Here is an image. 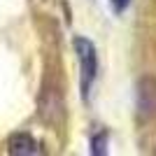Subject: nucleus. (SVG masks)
I'll return each instance as SVG.
<instances>
[{"label":"nucleus","mask_w":156,"mask_h":156,"mask_svg":"<svg viewBox=\"0 0 156 156\" xmlns=\"http://www.w3.org/2000/svg\"><path fill=\"white\" fill-rule=\"evenodd\" d=\"M75 49H77V56H79V65H82V91L86 96L93 84V79H96V72H98V56H96L93 44L84 37L75 40Z\"/></svg>","instance_id":"f257e3e1"},{"label":"nucleus","mask_w":156,"mask_h":156,"mask_svg":"<svg viewBox=\"0 0 156 156\" xmlns=\"http://www.w3.org/2000/svg\"><path fill=\"white\" fill-rule=\"evenodd\" d=\"M9 154L12 156H40L42 147L30 133H14L9 137Z\"/></svg>","instance_id":"f03ea898"},{"label":"nucleus","mask_w":156,"mask_h":156,"mask_svg":"<svg viewBox=\"0 0 156 156\" xmlns=\"http://www.w3.org/2000/svg\"><path fill=\"white\" fill-rule=\"evenodd\" d=\"M140 114L142 119H149L156 114V82L144 79L140 84Z\"/></svg>","instance_id":"7ed1b4c3"},{"label":"nucleus","mask_w":156,"mask_h":156,"mask_svg":"<svg viewBox=\"0 0 156 156\" xmlns=\"http://www.w3.org/2000/svg\"><path fill=\"white\" fill-rule=\"evenodd\" d=\"M105 142H107V140H105V133H100L98 137H93V154H96V156H100L105 151V147H103Z\"/></svg>","instance_id":"20e7f679"},{"label":"nucleus","mask_w":156,"mask_h":156,"mask_svg":"<svg viewBox=\"0 0 156 156\" xmlns=\"http://www.w3.org/2000/svg\"><path fill=\"white\" fill-rule=\"evenodd\" d=\"M126 5H128V0H117V9H124Z\"/></svg>","instance_id":"39448f33"}]
</instances>
